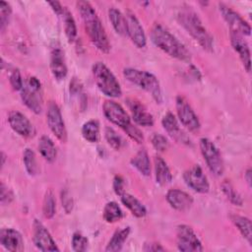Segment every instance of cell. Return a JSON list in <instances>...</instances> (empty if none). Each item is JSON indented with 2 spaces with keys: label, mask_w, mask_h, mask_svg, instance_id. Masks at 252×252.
Listing matches in <instances>:
<instances>
[{
  "label": "cell",
  "mask_w": 252,
  "mask_h": 252,
  "mask_svg": "<svg viewBox=\"0 0 252 252\" xmlns=\"http://www.w3.org/2000/svg\"><path fill=\"white\" fill-rule=\"evenodd\" d=\"M89 240L81 232H75L72 236V248L76 252H84L88 249Z\"/></svg>",
  "instance_id": "37"
},
{
  "label": "cell",
  "mask_w": 252,
  "mask_h": 252,
  "mask_svg": "<svg viewBox=\"0 0 252 252\" xmlns=\"http://www.w3.org/2000/svg\"><path fill=\"white\" fill-rule=\"evenodd\" d=\"M32 241L40 251H59L50 232L38 220H34L32 223Z\"/></svg>",
  "instance_id": "14"
},
{
  "label": "cell",
  "mask_w": 252,
  "mask_h": 252,
  "mask_svg": "<svg viewBox=\"0 0 252 252\" xmlns=\"http://www.w3.org/2000/svg\"><path fill=\"white\" fill-rule=\"evenodd\" d=\"M9 82L14 91L21 92V90L24 87V82H23V78H22V75H21V72L19 71V69L12 70V72L9 76Z\"/></svg>",
  "instance_id": "40"
},
{
  "label": "cell",
  "mask_w": 252,
  "mask_h": 252,
  "mask_svg": "<svg viewBox=\"0 0 252 252\" xmlns=\"http://www.w3.org/2000/svg\"><path fill=\"white\" fill-rule=\"evenodd\" d=\"M8 123L12 130L24 138L33 137L35 129L29 118L18 110H12L8 114Z\"/></svg>",
  "instance_id": "16"
},
{
  "label": "cell",
  "mask_w": 252,
  "mask_h": 252,
  "mask_svg": "<svg viewBox=\"0 0 252 252\" xmlns=\"http://www.w3.org/2000/svg\"><path fill=\"white\" fill-rule=\"evenodd\" d=\"M122 204L131 212L136 218H144L147 215L146 207L133 195L124 192L120 196Z\"/></svg>",
  "instance_id": "24"
},
{
  "label": "cell",
  "mask_w": 252,
  "mask_h": 252,
  "mask_svg": "<svg viewBox=\"0 0 252 252\" xmlns=\"http://www.w3.org/2000/svg\"><path fill=\"white\" fill-rule=\"evenodd\" d=\"M175 102L176 112L180 123L189 131L198 132L201 127L200 120L186 98L182 95H178Z\"/></svg>",
  "instance_id": "10"
},
{
  "label": "cell",
  "mask_w": 252,
  "mask_h": 252,
  "mask_svg": "<svg viewBox=\"0 0 252 252\" xmlns=\"http://www.w3.org/2000/svg\"><path fill=\"white\" fill-rule=\"evenodd\" d=\"M38 151L42 158L49 163H52L56 159L57 150L53 141L46 135L40 137L38 141Z\"/></svg>",
  "instance_id": "28"
},
{
  "label": "cell",
  "mask_w": 252,
  "mask_h": 252,
  "mask_svg": "<svg viewBox=\"0 0 252 252\" xmlns=\"http://www.w3.org/2000/svg\"><path fill=\"white\" fill-rule=\"evenodd\" d=\"M1 156H2V166H3L4 165V161H5V154L2 153Z\"/></svg>",
  "instance_id": "47"
},
{
  "label": "cell",
  "mask_w": 252,
  "mask_h": 252,
  "mask_svg": "<svg viewBox=\"0 0 252 252\" xmlns=\"http://www.w3.org/2000/svg\"><path fill=\"white\" fill-rule=\"evenodd\" d=\"M47 4L50 6V8L52 9V11L58 16V17H62V15L65 12V9L60 2L58 1H51V2H47Z\"/></svg>",
  "instance_id": "45"
},
{
  "label": "cell",
  "mask_w": 252,
  "mask_h": 252,
  "mask_svg": "<svg viewBox=\"0 0 252 252\" xmlns=\"http://www.w3.org/2000/svg\"><path fill=\"white\" fill-rule=\"evenodd\" d=\"M104 137L107 142V144L114 150L118 151L122 148L123 146V139L121 138L120 135L117 134V132L111 128V127H106L104 130Z\"/></svg>",
  "instance_id": "36"
},
{
  "label": "cell",
  "mask_w": 252,
  "mask_h": 252,
  "mask_svg": "<svg viewBox=\"0 0 252 252\" xmlns=\"http://www.w3.org/2000/svg\"><path fill=\"white\" fill-rule=\"evenodd\" d=\"M56 212V202L53 192L49 189L45 192L42 202V214L45 219H52Z\"/></svg>",
  "instance_id": "34"
},
{
  "label": "cell",
  "mask_w": 252,
  "mask_h": 252,
  "mask_svg": "<svg viewBox=\"0 0 252 252\" xmlns=\"http://www.w3.org/2000/svg\"><path fill=\"white\" fill-rule=\"evenodd\" d=\"M190 8L191 7H183V9L179 11L177 14L179 24L203 49L213 51L214 38L212 34L208 32L198 14Z\"/></svg>",
  "instance_id": "3"
},
{
  "label": "cell",
  "mask_w": 252,
  "mask_h": 252,
  "mask_svg": "<svg viewBox=\"0 0 252 252\" xmlns=\"http://www.w3.org/2000/svg\"><path fill=\"white\" fill-rule=\"evenodd\" d=\"M124 179L121 175H115L113 178V183H112V187H113V191L115 192L116 195L121 196L125 190H124Z\"/></svg>",
  "instance_id": "43"
},
{
  "label": "cell",
  "mask_w": 252,
  "mask_h": 252,
  "mask_svg": "<svg viewBox=\"0 0 252 252\" xmlns=\"http://www.w3.org/2000/svg\"><path fill=\"white\" fill-rule=\"evenodd\" d=\"M62 20L64 23V32H65V35L68 39V41L70 43H73L74 41H76L77 39V26H76V22L72 16V14L65 9L64 14L62 15Z\"/></svg>",
  "instance_id": "31"
},
{
  "label": "cell",
  "mask_w": 252,
  "mask_h": 252,
  "mask_svg": "<svg viewBox=\"0 0 252 252\" xmlns=\"http://www.w3.org/2000/svg\"><path fill=\"white\" fill-rule=\"evenodd\" d=\"M230 220L233 222V224L237 227L241 235L247 240L248 244L251 245L252 243L251 220L248 218L239 216V215H230Z\"/></svg>",
  "instance_id": "29"
},
{
  "label": "cell",
  "mask_w": 252,
  "mask_h": 252,
  "mask_svg": "<svg viewBox=\"0 0 252 252\" xmlns=\"http://www.w3.org/2000/svg\"><path fill=\"white\" fill-rule=\"evenodd\" d=\"M219 9L223 20L227 24L230 32H237L243 36L250 35L251 33L250 25L237 12H235L233 9H231L230 7L222 3L219 4Z\"/></svg>",
  "instance_id": "11"
},
{
  "label": "cell",
  "mask_w": 252,
  "mask_h": 252,
  "mask_svg": "<svg viewBox=\"0 0 252 252\" xmlns=\"http://www.w3.org/2000/svg\"><path fill=\"white\" fill-rule=\"evenodd\" d=\"M130 163L135 167L142 175L149 176L151 174V161L148 152L142 149L136 153V155L131 158Z\"/></svg>",
  "instance_id": "25"
},
{
  "label": "cell",
  "mask_w": 252,
  "mask_h": 252,
  "mask_svg": "<svg viewBox=\"0 0 252 252\" xmlns=\"http://www.w3.org/2000/svg\"><path fill=\"white\" fill-rule=\"evenodd\" d=\"M199 146H200L201 154L210 171L215 176L222 175L224 171L223 160L219 149L214 144V142L208 138H201Z\"/></svg>",
  "instance_id": "8"
},
{
  "label": "cell",
  "mask_w": 252,
  "mask_h": 252,
  "mask_svg": "<svg viewBox=\"0 0 252 252\" xmlns=\"http://www.w3.org/2000/svg\"><path fill=\"white\" fill-rule=\"evenodd\" d=\"M123 76L127 81L150 94L157 103L160 104L162 102L160 85L154 74L136 68H125L123 70Z\"/></svg>",
  "instance_id": "5"
},
{
  "label": "cell",
  "mask_w": 252,
  "mask_h": 252,
  "mask_svg": "<svg viewBox=\"0 0 252 252\" xmlns=\"http://www.w3.org/2000/svg\"><path fill=\"white\" fill-rule=\"evenodd\" d=\"M126 102L135 123L143 127H151L154 125L153 115L141 101L136 98L129 97L126 99Z\"/></svg>",
  "instance_id": "18"
},
{
  "label": "cell",
  "mask_w": 252,
  "mask_h": 252,
  "mask_svg": "<svg viewBox=\"0 0 252 252\" xmlns=\"http://www.w3.org/2000/svg\"><path fill=\"white\" fill-rule=\"evenodd\" d=\"M50 71L57 81H61L67 76V65L64 51L59 45H55L50 51Z\"/></svg>",
  "instance_id": "20"
},
{
  "label": "cell",
  "mask_w": 252,
  "mask_h": 252,
  "mask_svg": "<svg viewBox=\"0 0 252 252\" xmlns=\"http://www.w3.org/2000/svg\"><path fill=\"white\" fill-rule=\"evenodd\" d=\"M125 17L127 20L128 36L138 48H144L147 44V36L140 21L136 15L129 10L127 11Z\"/></svg>",
  "instance_id": "17"
},
{
  "label": "cell",
  "mask_w": 252,
  "mask_h": 252,
  "mask_svg": "<svg viewBox=\"0 0 252 252\" xmlns=\"http://www.w3.org/2000/svg\"><path fill=\"white\" fill-rule=\"evenodd\" d=\"M0 244L8 251L18 252L24 249L22 234L14 228H2L0 231Z\"/></svg>",
  "instance_id": "21"
},
{
  "label": "cell",
  "mask_w": 252,
  "mask_h": 252,
  "mask_svg": "<svg viewBox=\"0 0 252 252\" xmlns=\"http://www.w3.org/2000/svg\"><path fill=\"white\" fill-rule=\"evenodd\" d=\"M46 122L50 131L55 135V137L65 143L67 141V130L60 111L59 106L54 102L50 101L46 112Z\"/></svg>",
  "instance_id": "12"
},
{
  "label": "cell",
  "mask_w": 252,
  "mask_h": 252,
  "mask_svg": "<svg viewBox=\"0 0 252 252\" xmlns=\"http://www.w3.org/2000/svg\"><path fill=\"white\" fill-rule=\"evenodd\" d=\"M229 36H230V43L232 45V48L238 54L244 69L247 72H250V69H251L250 49L247 41L244 39L243 35L234 32H229Z\"/></svg>",
  "instance_id": "19"
},
{
  "label": "cell",
  "mask_w": 252,
  "mask_h": 252,
  "mask_svg": "<svg viewBox=\"0 0 252 252\" xmlns=\"http://www.w3.org/2000/svg\"><path fill=\"white\" fill-rule=\"evenodd\" d=\"M165 198L170 207L179 212H185L193 205L192 196L180 189L168 190Z\"/></svg>",
  "instance_id": "22"
},
{
  "label": "cell",
  "mask_w": 252,
  "mask_h": 252,
  "mask_svg": "<svg viewBox=\"0 0 252 252\" xmlns=\"http://www.w3.org/2000/svg\"><path fill=\"white\" fill-rule=\"evenodd\" d=\"M183 179L185 184L197 193L206 194L210 190L208 178L205 175L202 167L198 164H195L187 169L183 174Z\"/></svg>",
  "instance_id": "13"
},
{
  "label": "cell",
  "mask_w": 252,
  "mask_h": 252,
  "mask_svg": "<svg viewBox=\"0 0 252 252\" xmlns=\"http://www.w3.org/2000/svg\"><path fill=\"white\" fill-rule=\"evenodd\" d=\"M76 5L82 17L86 32L92 43L99 51L108 53L111 47L110 42L94 8L88 1H78Z\"/></svg>",
  "instance_id": "1"
},
{
  "label": "cell",
  "mask_w": 252,
  "mask_h": 252,
  "mask_svg": "<svg viewBox=\"0 0 252 252\" xmlns=\"http://www.w3.org/2000/svg\"><path fill=\"white\" fill-rule=\"evenodd\" d=\"M61 203L65 212L67 214H70L74 207V201L67 188H63L61 191Z\"/></svg>",
  "instance_id": "41"
},
{
  "label": "cell",
  "mask_w": 252,
  "mask_h": 252,
  "mask_svg": "<svg viewBox=\"0 0 252 252\" xmlns=\"http://www.w3.org/2000/svg\"><path fill=\"white\" fill-rule=\"evenodd\" d=\"M161 125L165 132L177 143L185 145V146H191L192 142L189 136L183 131L181 126L178 123L177 118L175 115L171 112H167L163 115L161 119Z\"/></svg>",
  "instance_id": "15"
},
{
  "label": "cell",
  "mask_w": 252,
  "mask_h": 252,
  "mask_svg": "<svg viewBox=\"0 0 252 252\" xmlns=\"http://www.w3.org/2000/svg\"><path fill=\"white\" fill-rule=\"evenodd\" d=\"M102 111L107 120L120 127L132 140L138 144H142L144 142L143 133L139 128L133 125L128 113L119 103L111 99L105 100L102 104Z\"/></svg>",
  "instance_id": "4"
},
{
  "label": "cell",
  "mask_w": 252,
  "mask_h": 252,
  "mask_svg": "<svg viewBox=\"0 0 252 252\" xmlns=\"http://www.w3.org/2000/svg\"><path fill=\"white\" fill-rule=\"evenodd\" d=\"M154 162H155V176H156L157 183L160 186L169 184L172 180V174L165 160L159 156H157L155 158Z\"/></svg>",
  "instance_id": "23"
},
{
  "label": "cell",
  "mask_w": 252,
  "mask_h": 252,
  "mask_svg": "<svg viewBox=\"0 0 252 252\" xmlns=\"http://www.w3.org/2000/svg\"><path fill=\"white\" fill-rule=\"evenodd\" d=\"M144 251L147 252H158V251H164L165 248L161 246V244L157 242H147L144 244Z\"/></svg>",
  "instance_id": "44"
},
{
  "label": "cell",
  "mask_w": 252,
  "mask_h": 252,
  "mask_svg": "<svg viewBox=\"0 0 252 252\" xmlns=\"http://www.w3.org/2000/svg\"><path fill=\"white\" fill-rule=\"evenodd\" d=\"M130 231H131L130 226H126V227H123L121 229H117L112 234L110 240L108 241V243L105 247V251H107V252L120 251L122 249L123 245H124V242L128 238V236L130 234Z\"/></svg>",
  "instance_id": "27"
},
{
  "label": "cell",
  "mask_w": 252,
  "mask_h": 252,
  "mask_svg": "<svg viewBox=\"0 0 252 252\" xmlns=\"http://www.w3.org/2000/svg\"><path fill=\"white\" fill-rule=\"evenodd\" d=\"M151 38L157 47L170 57L184 62L191 60V52L187 47L160 24H155L152 27Z\"/></svg>",
  "instance_id": "2"
},
{
  "label": "cell",
  "mask_w": 252,
  "mask_h": 252,
  "mask_svg": "<svg viewBox=\"0 0 252 252\" xmlns=\"http://www.w3.org/2000/svg\"><path fill=\"white\" fill-rule=\"evenodd\" d=\"M0 200L2 205H8L14 200V194L12 190L9 189L8 186L4 184V182H1L0 186Z\"/></svg>",
  "instance_id": "42"
},
{
  "label": "cell",
  "mask_w": 252,
  "mask_h": 252,
  "mask_svg": "<svg viewBox=\"0 0 252 252\" xmlns=\"http://www.w3.org/2000/svg\"><path fill=\"white\" fill-rule=\"evenodd\" d=\"M220 189L226 199L234 206L241 207L243 205V199L240 194L234 189L232 184L228 180H223L220 184Z\"/></svg>",
  "instance_id": "33"
},
{
  "label": "cell",
  "mask_w": 252,
  "mask_h": 252,
  "mask_svg": "<svg viewBox=\"0 0 252 252\" xmlns=\"http://www.w3.org/2000/svg\"><path fill=\"white\" fill-rule=\"evenodd\" d=\"M93 76L97 89L108 97H119L122 94L121 86L111 72L102 62H96L93 66Z\"/></svg>",
  "instance_id": "6"
},
{
  "label": "cell",
  "mask_w": 252,
  "mask_h": 252,
  "mask_svg": "<svg viewBox=\"0 0 252 252\" xmlns=\"http://www.w3.org/2000/svg\"><path fill=\"white\" fill-rule=\"evenodd\" d=\"M151 143L158 152H164L168 149V141L165 136L159 133H154L151 137Z\"/></svg>",
  "instance_id": "39"
},
{
  "label": "cell",
  "mask_w": 252,
  "mask_h": 252,
  "mask_svg": "<svg viewBox=\"0 0 252 252\" xmlns=\"http://www.w3.org/2000/svg\"><path fill=\"white\" fill-rule=\"evenodd\" d=\"M176 243L178 250L182 252H200L204 249L197 234L187 224L176 227Z\"/></svg>",
  "instance_id": "9"
},
{
  "label": "cell",
  "mask_w": 252,
  "mask_h": 252,
  "mask_svg": "<svg viewBox=\"0 0 252 252\" xmlns=\"http://www.w3.org/2000/svg\"><path fill=\"white\" fill-rule=\"evenodd\" d=\"M251 168H247V170L245 171V173H244V179L246 180V182H247V184H248V186L249 187H251Z\"/></svg>",
  "instance_id": "46"
},
{
  "label": "cell",
  "mask_w": 252,
  "mask_h": 252,
  "mask_svg": "<svg viewBox=\"0 0 252 252\" xmlns=\"http://www.w3.org/2000/svg\"><path fill=\"white\" fill-rule=\"evenodd\" d=\"M102 216L106 222L112 223V222L118 221L122 219L123 212L116 202L110 201L105 204V206L103 208Z\"/></svg>",
  "instance_id": "32"
},
{
  "label": "cell",
  "mask_w": 252,
  "mask_h": 252,
  "mask_svg": "<svg viewBox=\"0 0 252 252\" xmlns=\"http://www.w3.org/2000/svg\"><path fill=\"white\" fill-rule=\"evenodd\" d=\"M82 136L90 143H96L99 139V123L92 119L85 122L82 126Z\"/></svg>",
  "instance_id": "30"
},
{
  "label": "cell",
  "mask_w": 252,
  "mask_h": 252,
  "mask_svg": "<svg viewBox=\"0 0 252 252\" xmlns=\"http://www.w3.org/2000/svg\"><path fill=\"white\" fill-rule=\"evenodd\" d=\"M108 18L114 29V31L122 35L128 36L127 33V20L125 15H123L118 9L112 7L108 10Z\"/></svg>",
  "instance_id": "26"
},
{
  "label": "cell",
  "mask_w": 252,
  "mask_h": 252,
  "mask_svg": "<svg viewBox=\"0 0 252 252\" xmlns=\"http://www.w3.org/2000/svg\"><path fill=\"white\" fill-rule=\"evenodd\" d=\"M23 162H24L25 168H26L27 172L29 173V175L33 176L37 173L38 167H37V163H36V158H35V154L32 150L27 148L24 151Z\"/></svg>",
  "instance_id": "35"
},
{
  "label": "cell",
  "mask_w": 252,
  "mask_h": 252,
  "mask_svg": "<svg viewBox=\"0 0 252 252\" xmlns=\"http://www.w3.org/2000/svg\"><path fill=\"white\" fill-rule=\"evenodd\" d=\"M12 14V8L9 3L5 1H0V28L3 32L7 27L10 17Z\"/></svg>",
  "instance_id": "38"
},
{
  "label": "cell",
  "mask_w": 252,
  "mask_h": 252,
  "mask_svg": "<svg viewBox=\"0 0 252 252\" xmlns=\"http://www.w3.org/2000/svg\"><path fill=\"white\" fill-rule=\"evenodd\" d=\"M23 103L33 113L39 114L42 110L41 84L36 77H30L21 90Z\"/></svg>",
  "instance_id": "7"
}]
</instances>
